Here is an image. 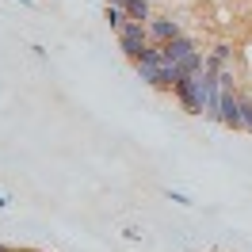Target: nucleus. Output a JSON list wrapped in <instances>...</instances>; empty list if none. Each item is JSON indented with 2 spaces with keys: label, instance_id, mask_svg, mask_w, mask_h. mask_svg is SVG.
Segmentation results:
<instances>
[{
  "label": "nucleus",
  "instance_id": "nucleus-1",
  "mask_svg": "<svg viewBox=\"0 0 252 252\" xmlns=\"http://www.w3.org/2000/svg\"><path fill=\"white\" fill-rule=\"evenodd\" d=\"M221 80H225V88H221V126L225 130H245V92H237L233 73H225V69H221Z\"/></svg>",
  "mask_w": 252,
  "mask_h": 252
},
{
  "label": "nucleus",
  "instance_id": "nucleus-2",
  "mask_svg": "<svg viewBox=\"0 0 252 252\" xmlns=\"http://www.w3.org/2000/svg\"><path fill=\"white\" fill-rule=\"evenodd\" d=\"M115 38H119V50H123L126 58H130V62H138V58H142V50L149 46V27H145L142 19H126L123 31L115 34Z\"/></svg>",
  "mask_w": 252,
  "mask_h": 252
},
{
  "label": "nucleus",
  "instance_id": "nucleus-3",
  "mask_svg": "<svg viewBox=\"0 0 252 252\" xmlns=\"http://www.w3.org/2000/svg\"><path fill=\"white\" fill-rule=\"evenodd\" d=\"M172 92H176L180 107L188 111V115H203V88H199V73H195V77H180Z\"/></svg>",
  "mask_w": 252,
  "mask_h": 252
},
{
  "label": "nucleus",
  "instance_id": "nucleus-4",
  "mask_svg": "<svg viewBox=\"0 0 252 252\" xmlns=\"http://www.w3.org/2000/svg\"><path fill=\"white\" fill-rule=\"evenodd\" d=\"M145 27H149V42H172V38L184 34L180 19H172V16H153Z\"/></svg>",
  "mask_w": 252,
  "mask_h": 252
},
{
  "label": "nucleus",
  "instance_id": "nucleus-5",
  "mask_svg": "<svg viewBox=\"0 0 252 252\" xmlns=\"http://www.w3.org/2000/svg\"><path fill=\"white\" fill-rule=\"evenodd\" d=\"M134 73H138V80H142V84H149V88H160L164 62H157V58H138V62H134Z\"/></svg>",
  "mask_w": 252,
  "mask_h": 252
},
{
  "label": "nucleus",
  "instance_id": "nucleus-6",
  "mask_svg": "<svg viewBox=\"0 0 252 252\" xmlns=\"http://www.w3.org/2000/svg\"><path fill=\"white\" fill-rule=\"evenodd\" d=\"M195 42H191L188 34H180V38H172V42H160V54H164V65H172V62H184L188 54H195Z\"/></svg>",
  "mask_w": 252,
  "mask_h": 252
},
{
  "label": "nucleus",
  "instance_id": "nucleus-7",
  "mask_svg": "<svg viewBox=\"0 0 252 252\" xmlns=\"http://www.w3.org/2000/svg\"><path fill=\"white\" fill-rule=\"evenodd\" d=\"M107 4H119L130 19H142V23H149L153 19V12H149V0H107Z\"/></svg>",
  "mask_w": 252,
  "mask_h": 252
},
{
  "label": "nucleus",
  "instance_id": "nucleus-8",
  "mask_svg": "<svg viewBox=\"0 0 252 252\" xmlns=\"http://www.w3.org/2000/svg\"><path fill=\"white\" fill-rule=\"evenodd\" d=\"M229 54H233V46H229V42H218V46L206 54V69H225Z\"/></svg>",
  "mask_w": 252,
  "mask_h": 252
},
{
  "label": "nucleus",
  "instance_id": "nucleus-9",
  "mask_svg": "<svg viewBox=\"0 0 252 252\" xmlns=\"http://www.w3.org/2000/svg\"><path fill=\"white\" fill-rule=\"evenodd\" d=\"M103 19H107V27H111V31L119 34V31H123V23H126L130 16H126V12L119 8V4H107V12H103Z\"/></svg>",
  "mask_w": 252,
  "mask_h": 252
},
{
  "label": "nucleus",
  "instance_id": "nucleus-10",
  "mask_svg": "<svg viewBox=\"0 0 252 252\" xmlns=\"http://www.w3.org/2000/svg\"><path fill=\"white\" fill-rule=\"evenodd\" d=\"M245 130L252 134V95H245Z\"/></svg>",
  "mask_w": 252,
  "mask_h": 252
},
{
  "label": "nucleus",
  "instance_id": "nucleus-11",
  "mask_svg": "<svg viewBox=\"0 0 252 252\" xmlns=\"http://www.w3.org/2000/svg\"><path fill=\"white\" fill-rule=\"evenodd\" d=\"M168 199H172V203H180V206H191V199H188V195H180V191H168Z\"/></svg>",
  "mask_w": 252,
  "mask_h": 252
},
{
  "label": "nucleus",
  "instance_id": "nucleus-12",
  "mask_svg": "<svg viewBox=\"0 0 252 252\" xmlns=\"http://www.w3.org/2000/svg\"><path fill=\"white\" fill-rule=\"evenodd\" d=\"M8 252H38V249H8Z\"/></svg>",
  "mask_w": 252,
  "mask_h": 252
},
{
  "label": "nucleus",
  "instance_id": "nucleus-13",
  "mask_svg": "<svg viewBox=\"0 0 252 252\" xmlns=\"http://www.w3.org/2000/svg\"><path fill=\"white\" fill-rule=\"evenodd\" d=\"M0 206H8V199H0Z\"/></svg>",
  "mask_w": 252,
  "mask_h": 252
},
{
  "label": "nucleus",
  "instance_id": "nucleus-14",
  "mask_svg": "<svg viewBox=\"0 0 252 252\" xmlns=\"http://www.w3.org/2000/svg\"><path fill=\"white\" fill-rule=\"evenodd\" d=\"M0 252H8V245H0Z\"/></svg>",
  "mask_w": 252,
  "mask_h": 252
}]
</instances>
